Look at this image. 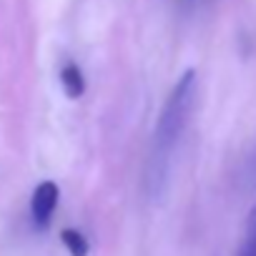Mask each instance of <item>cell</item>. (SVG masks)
Here are the masks:
<instances>
[{
	"mask_svg": "<svg viewBox=\"0 0 256 256\" xmlns=\"http://www.w3.org/2000/svg\"><path fill=\"white\" fill-rule=\"evenodd\" d=\"M196 93H198V73L194 68H188L174 83L168 98L164 100L158 120H156L154 148L161 158H166L184 138L186 126H188L191 113H194V106H196Z\"/></svg>",
	"mask_w": 256,
	"mask_h": 256,
	"instance_id": "cell-1",
	"label": "cell"
},
{
	"mask_svg": "<svg viewBox=\"0 0 256 256\" xmlns=\"http://www.w3.org/2000/svg\"><path fill=\"white\" fill-rule=\"evenodd\" d=\"M58 201H60V188L56 181H43L36 186V191L30 196V216H33L36 228L46 231L50 226L53 214L58 208Z\"/></svg>",
	"mask_w": 256,
	"mask_h": 256,
	"instance_id": "cell-2",
	"label": "cell"
},
{
	"mask_svg": "<svg viewBox=\"0 0 256 256\" xmlns=\"http://www.w3.org/2000/svg\"><path fill=\"white\" fill-rule=\"evenodd\" d=\"M58 80H60V88L63 93L70 98V100H78L83 98L86 93V76H83V68L76 63V60H66L60 73H58Z\"/></svg>",
	"mask_w": 256,
	"mask_h": 256,
	"instance_id": "cell-3",
	"label": "cell"
},
{
	"mask_svg": "<svg viewBox=\"0 0 256 256\" xmlns=\"http://www.w3.org/2000/svg\"><path fill=\"white\" fill-rule=\"evenodd\" d=\"M60 241H63V246L68 248L70 256H88V251H90L88 238L78 228H63L60 231Z\"/></svg>",
	"mask_w": 256,
	"mask_h": 256,
	"instance_id": "cell-4",
	"label": "cell"
},
{
	"mask_svg": "<svg viewBox=\"0 0 256 256\" xmlns=\"http://www.w3.org/2000/svg\"><path fill=\"white\" fill-rule=\"evenodd\" d=\"M238 256H256V204L246 218V228H244V238L238 246Z\"/></svg>",
	"mask_w": 256,
	"mask_h": 256,
	"instance_id": "cell-5",
	"label": "cell"
}]
</instances>
